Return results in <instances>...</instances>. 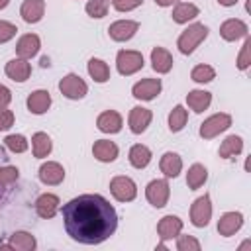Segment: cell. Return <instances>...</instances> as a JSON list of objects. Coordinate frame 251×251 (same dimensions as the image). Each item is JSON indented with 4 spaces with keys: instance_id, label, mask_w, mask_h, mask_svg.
Listing matches in <instances>:
<instances>
[{
    "instance_id": "cell-1",
    "label": "cell",
    "mask_w": 251,
    "mask_h": 251,
    "mask_svg": "<svg viewBox=\"0 0 251 251\" xmlns=\"http://www.w3.org/2000/svg\"><path fill=\"white\" fill-rule=\"evenodd\" d=\"M63 222L71 239L84 245H98L114 235L118 214L100 194H80L63 206Z\"/></svg>"
},
{
    "instance_id": "cell-2",
    "label": "cell",
    "mask_w": 251,
    "mask_h": 251,
    "mask_svg": "<svg viewBox=\"0 0 251 251\" xmlns=\"http://www.w3.org/2000/svg\"><path fill=\"white\" fill-rule=\"evenodd\" d=\"M208 37V27L204 24H192L188 25L180 35H178V41H176V47L182 55H190L204 39Z\"/></svg>"
},
{
    "instance_id": "cell-3",
    "label": "cell",
    "mask_w": 251,
    "mask_h": 251,
    "mask_svg": "<svg viewBox=\"0 0 251 251\" xmlns=\"http://www.w3.org/2000/svg\"><path fill=\"white\" fill-rule=\"evenodd\" d=\"M116 67L118 73L124 76H129L137 71L143 69V55L139 51H131V49H122L116 57Z\"/></svg>"
},
{
    "instance_id": "cell-4",
    "label": "cell",
    "mask_w": 251,
    "mask_h": 251,
    "mask_svg": "<svg viewBox=\"0 0 251 251\" xmlns=\"http://www.w3.org/2000/svg\"><path fill=\"white\" fill-rule=\"evenodd\" d=\"M110 192L118 202H131L137 196V186L129 176L118 175L110 180Z\"/></svg>"
},
{
    "instance_id": "cell-5",
    "label": "cell",
    "mask_w": 251,
    "mask_h": 251,
    "mask_svg": "<svg viewBox=\"0 0 251 251\" xmlns=\"http://www.w3.org/2000/svg\"><path fill=\"white\" fill-rule=\"evenodd\" d=\"M59 90H61L63 96H67V98H71V100H80V98L86 96L88 86H86V82H84L78 75L69 73L67 76H63V78L59 80Z\"/></svg>"
},
{
    "instance_id": "cell-6",
    "label": "cell",
    "mask_w": 251,
    "mask_h": 251,
    "mask_svg": "<svg viewBox=\"0 0 251 251\" xmlns=\"http://www.w3.org/2000/svg\"><path fill=\"white\" fill-rule=\"evenodd\" d=\"M229 126H231V116L229 114H214V116L206 118L200 124V137L212 139V137L220 135L222 131H226Z\"/></svg>"
},
{
    "instance_id": "cell-7",
    "label": "cell",
    "mask_w": 251,
    "mask_h": 251,
    "mask_svg": "<svg viewBox=\"0 0 251 251\" xmlns=\"http://www.w3.org/2000/svg\"><path fill=\"white\" fill-rule=\"evenodd\" d=\"M169 194H171V188H169V180L167 178H155L147 184L145 188V196H147V202L155 208H163L167 206L169 202Z\"/></svg>"
},
{
    "instance_id": "cell-8",
    "label": "cell",
    "mask_w": 251,
    "mask_h": 251,
    "mask_svg": "<svg viewBox=\"0 0 251 251\" xmlns=\"http://www.w3.org/2000/svg\"><path fill=\"white\" fill-rule=\"evenodd\" d=\"M210 218H212V204H210V196L204 194L196 198L194 204L190 206V222L196 227H206Z\"/></svg>"
},
{
    "instance_id": "cell-9",
    "label": "cell",
    "mask_w": 251,
    "mask_h": 251,
    "mask_svg": "<svg viewBox=\"0 0 251 251\" xmlns=\"http://www.w3.org/2000/svg\"><path fill=\"white\" fill-rule=\"evenodd\" d=\"M139 29V24L133 20H118L108 27V33L114 41H127L135 35V31Z\"/></svg>"
},
{
    "instance_id": "cell-10",
    "label": "cell",
    "mask_w": 251,
    "mask_h": 251,
    "mask_svg": "<svg viewBox=\"0 0 251 251\" xmlns=\"http://www.w3.org/2000/svg\"><path fill=\"white\" fill-rule=\"evenodd\" d=\"M180 229H182V220L178 216H173V214L161 218L159 224H157V233L161 237V243H165L167 239L176 237L180 233Z\"/></svg>"
},
{
    "instance_id": "cell-11",
    "label": "cell",
    "mask_w": 251,
    "mask_h": 251,
    "mask_svg": "<svg viewBox=\"0 0 251 251\" xmlns=\"http://www.w3.org/2000/svg\"><path fill=\"white\" fill-rule=\"evenodd\" d=\"M161 92V80L159 78H143L133 84L131 94L137 100H153Z\"/></svg>"
},
{
    "instance_id": "cell-12",
    "label": "cell",
    "mask_w": 251,
    "mask_h": 251,
    "mask_svg": "<svg viewBox=\"0 0 251 251\" xmlns=\"http://www.w3.org/2000/svg\"><path fill=\"white\" fill-rule=\"evenodd\" d=\"M65 178V169L55 163V161H47L39 167V180L43 184H49V186H55V184H61Z\"/></svg>"
},
{
    "instance_id": "cell-13",
    "label": "cell",
    "mask_w": 251,
    "mask_h": 251,
    "mask_svg": "<svg viewBox=\"0 0 251 251\" xmlns=\"http://www.w3.org/2000/svg\"><path fill=\"white\" fill-rule=\"evenodd\" d=\"M151 118H153L151 110H147V108H143V106H135V108H131L129 118H127L129 129H131L133 133H143V131L147 129V126L151 124Z\"/></svg>"
},
{
    "instance_id": "cell-14",
    "label": "cell",
    "mask_w": 251,
    "mask_h": 251,
    "mask_svg": "<svg viewBox=\"0 0 251 251\" xmlns=\"http://www.w3.org/2000/svg\"><path fill=\"white\" fill-rule=\"evenodd\" d=\"M247 24L241 22V20H226L222 25H220V35L226 39V41H235L239 37H247Z\"/></svg>"
},
{
    "instance_id": "cell-15",
    "label": "cell",
    "mask_w": 251,
    "mask_h": 251,
    "mask_svg": "<svg viewBox=\"0 0 251 251\" xmlns=\"http://www.w3.org/2000/svg\"><path fill=\"white\" fill-rule=\"evenodd\" d=\"M39 47H41L39 37H37L35 33H25V35H22V37L18 39V43H16V53H18L20 59H31L33 55H37Z\"/></svg>"
},
{
    "instance_id": "cell-16",
    "label": "cell",
    "mask_w": 251,
    "mask_h": 251,
    "mask_svg": "<svg viewBox=\"0 0 251 251\" xmlns=\"http://www.w3.org/2000/svg\"><path fill=\"white\" fill-rule=\"evenodd\" d=\"M4 71H6V75H8L12 80L24 82V80H27L29 75H31V65L27 63V59H20V57H18V59L8 61L6 67H4Z\"/></svg>"
},
{
    "instance_id": "cell-17",
    "label": "cell",
    "mask_w": 251,
    "mask_h": 251,
    "mask_svg": "<svg viewBox=\"0 0 251 251\" xmlns=\"http://www.w3.org/2000/svg\"><path fill=\"white\" fill-rule=\"evenodd\" d=\"M59 204H61V202H59V196L45 192V194H41V196L35 200V212H37L39 218L49 220V218H53V216L57 214Z\"/></svg>"
},
{
    "instance_id": "cell-18",
    "label": "cell",
    "mask_w": 251,
    "mask_h": 251,
    "mask_svg": "<svg viewBox=\"0 0 251 251\" xmlns=\"http://www.w3.org/2000/svg\"><path fill=\"white\" fill-rule=\"evenodd\" d=\"M96 126H98V129L104 131V133H118V131L122 129L124 122H122V116H120L116 110H106V112H102V114L98 116Z\"/></svg>"
},
{
    "instance_id": "cell-19",
    "label": "cell",
    "mask_w": 251,
    "mask_h": 251,
    "mask_svg": "<svg viewBox=\"0 0 251 251\" xmlns=\"http://www.w3.org/2000/svg\"><path fill=\"white\" fill-rule=\"evenodd\" d=\"M20 14L24 18V22L27 24H37L43 14H45V0H24Z\"/></svg>"
},
{
    "instance_id": "cell-20",
    "label": "cell",
    "mask_w": 251,
    "mask_h": 251,
    "mask_svg": "<svg viewBox=\"0 0 251 251\" xmlns=\"http://www.w3.org/2000/svg\"><path fill=\"white\" fill-rule=\"evenodd\" d=\"M241 226H243V216H241L239 212H226V214L220 218V222H218V231H220V235L229 237V235H233Z\"/></svg>"
},
{
    "instance_id": "cell-21",
    "label": "cell",
    "mask_w": 251,
    "mask_h": 251,
    "mask_svg": "<svg viewBox=\"0 0 251 251\" xmlns=\"http://www.w3.org/2000/svg\"><path fill=\"white\" fill-rule=\"evenodd\" d=\"M92 153H94V157H96L98 161H102V163H112V161L118 157V145H116L114 141H110V139H98V141H94V145H92Z\"/></svg>"
},
{
    "instance_id": "cell-22",
    "label": "cell",
    "mask_w": 251,
    "mask_h": 251,
    "mask_svg": "<svg viewBox=\"0 0 251 251\" xmlns=\"http://www.w3.org/2000/svg\"><path fill=\"white\" fill-rule=\"evenodd\" d=\"M151 67L159 75L169 73L173 69V57H171V53L167 49H163V47H155L151 51Z\"/></svg>"
},
{
    "instance_id": "cell-23",
    "label": "cell",
    "mask_w": 251,
    "mask_h": 251,
    "mask_svg": "<svg viewBox=\"0 0 251 251\" xmlns=\"http://www.w3.org/2000/svg\"><path fill=\"white\" fill-rule=\"evenodd\" d=\"M51 106V94L47 90H35L27 96V110L31 114H45Z\"/></svg>"
},
{
    "instance_id": "cell-24",
    "label": "cell",
    "mask_w": 251,
    "mask_h": 251,
    "mask_svg": "<svg viewBox=\"0 0 251 251\" xmlns=\"http://www.w3.org/2000/svg\"><path fill=\"white\" fill-rule=\"evenodd\" d=\"M159 167H161V173H163L167 178H175V176H178V173H180V169H182V159H180L176 153L167 151V153L161 157Z\"/></svg>"
},
{
    "instance_id": "cell-25",
    "label": "cell",
    "mask_w": 251,
    "mask_h": 251,
    "mask_svg": "<svg viewBox=\"0 0 251 251\" xmlns=\"http://www.w3.org/2000/svg\"><path fill=\"white\" fill-rule=\"evenodd\" d=\"M186 102H188V108H190L192 112L202 114V112L210 106L212 94L206 92V90H190V92L186 94Z\"/></svg>"
},
{
    "instance_id": "cell-26",
    "label": "cell",
    "mask_w": 251,
    "mask_h": 251,
    "mask_svg": "<svg viewBox=\"0 0 251 251\" xmlns=\"http://www.w3.org/2000/svg\"><path fill=\"white\" fill-rule=\"evenodd\" d=\"M37 245L35 237L27 231H16L10 235V241H8V249H18V251H33Z\"/></svg>"
},
{
    "instance_id": "cell-27",
    "label": "cell",
    "mask_w": 251,
    "mask_h": 251,
    "mask_svg": "<svg viewBox=\"0 0 251 251\" xmlns=\"http://www.w3.org/2000/svg\"><path fill=\"white\" fill-rule=\"evenodd\" d=\"M51 147H53V143H51V137H49L47 133H43V131L33 133V137H31V149H33V157H37V159L47 157V155L51 153Z\"/></svg>"
},
{
    "instance_id": "cell-28",
    "label": "cell",
    "mask_w": 251,
    "mask_h": 251,
    "mask_svg": "<svg viewBox=\"0 0 251 251\" xmlns=\"http://www.w3.org/2000/svg\"><path fill=\"white\" fill-rule=\"evenodd\" d=\"M149 161H151V149L147 145L137 143V145H133L129 149V163L135 169H145L149 165Z\"/></svg>"
},
{
    "instance_id": "cell-29",
    "label": "cell",
    "mask_w": 251,
    "mask_h": 251,
    "mask_svg": "<svg viewBox=\"0 0 251 251\" xmlns=\"http://www.w3.org/2000/svg\"><path fill=\"white\" fill-rule=\"evenodd\" d=\"M206 180H208V171H206V167L200 165V163H194V165L188 169V173H186V184H188V188H190V190H196V188H200Z\"/></svg>"
},
{
    "instance_id": "cell-30",
    "label": "cell",
    "mask_w": 251,
    "mask_h": 251,
    "mask_svg": "<svg viewBox=\"0 0 251 251\" xmlns=\"http://www.w3.org/2000/svg\"><path fill=\"white\" fill-rule=\"evenodd\" d=\"M198 12L200 10L194 4H190V2H176V6L173 8V20L176 24H186L188 20L196 18Z\"/></svg>"
},
{
    "instance_id": "cell-31",
    "label": "cell",
    "mask_w": 251,
    "mask_h": 251,
    "mask_svg": "<svg viewBox=\"0 0 251 251\" xmlns=\"http://www.w3.org/2000/svg\"><path fill=\"white\" fill-rule=\"evenodd\" d=\"M243 151V139L239 135H229L222 141L220 145V157L222 159H229V157H235Z\"/></svg>"
},
{
    "instance_id": "cell-32",
    "label": "cell",
    "mask_w": 251,
    "mask_h": 251,
    "mask_svg": "<svg viewBox=\"0 0 251 251\" xmlns=\"http://www.w3.org/2000/svg\"><path fill=\"white\" fill-rule=\"evenodd\" d=\"M88 75L96 82H106L110 78V67L102 59H90L88 61Z\"/></svg>"
},
{
    "instance_id": "cell-33",
    "label": "cell",
    "mask_w": 251,
    "mask_h": 251,
    "mask_svg": "<svg viewBox=\"0 0 251 251\" xmlns=\"http://www.w3.org/2000/svg\"><path fill=\"white\" fill-rule=\"evenodd\" d=\"M186 120H188V112L178 104L171 110L169 114V129L171 131H180L184 126H186Z\"/></svg>"
},
{
    "instance_id": "cell-34",
    "label": "cell",
    "mask_w": 251,
    "mask_h": 251,
    "mask_svg": "<svg viewBox=\"0 0 251 251\" xmlns=\"http://www.w3.org/2000/svg\"><path fill=\"white\" fill-rule=\"evenodd\" d=\"M190 78H192L194 82L204 84V82H210V80L216 78V71H214V67H210V65H196V67L192 69V73H190Z\"/></svg>"
},
{
    "instance_id": "cell-35",
    "label": "cell",
    "mask_w": 251,
    "mask_h": 251,
    "mask_svg": "<svg viewBox=\"0 0 251 251\" xmlns=\"http://www.w3.org/2000/svg\"><path fill=\"white\" fill-rule=\"evenodd\" d=\"M110 0H88L86 2V14L90 18H104L108 14Z\"/></svg>"
},
{
    "instance_id": "cell-36",
    "label": "cell",
    "mask_w": 251,
    "mask_h": 251,
    "mask_svg": "<svg viewBox=\"0 0 251 251\" xmlns=\"http://www.w3.org/2000/svg\"><path fill=\"white\" fill-rule=\"evenodd\" d=\"M4 143H6V147H8L12 153H24V151L27 149V141H25V137L20 135V133L8 135V137L4 139Z\"/></svg>"
},
{
    "instance_id": "cell-37",
    "label": "cell",
    "mask_w": 251,
    "mask_h": 251,
    "mask_svg": "<svg viewBox=\"0 0 251 251\" xmlns=\"http://www.w3.org/2000/svg\"><path fill=\"white\" fill-rule=\"evenodd\" d=\"M176 249L178 251H200V241L192 235H176Z\"/></svg>"
},
{
    "instance_id": "cell-38",
    "label": "cell",
    "mask_w": 251,
    "mask_h": 251,
    "mask_svg": "<svg viewBox=\"0 0 251 251\" xmlns=\"http://www.w3.org/2000/svg\"><path fill=\"white\" fill-rule=\"evenodd\" d=\"M249 63H251V39L245 37V43H243V47L239 51V57H237V69L245 71L249 67Z\"/></svg>"
},
{
    "instance_id": "cell-39",
    "label": "cell",
    "mask_w": 251,
    "mask_h": 251,
    "mask_svg": "<svg viewBox=\"0 0 251 251\" xmlns=\"http://www.w3.org/2000/svg\"><path fill=\"white\" fill-rule=\"evenodd\" d=\"M18 27L12 24V22H6V20H0V43H6L10 41L14 35H16Z\"/></svg>"
},
{
    "instance_id": "cell-40",
    "label": "cell",
    "mask_w": 251,
    "mask_h": 251,
    "mask_svg": "<svg viewBox=\"0 0 251 251\" xmlns=\"http://www.w3.org/2000/svg\"><path fill=\"white\" fill-rule=\"evenodd\" d=\"M141 4H143V0H112V6L118 12H129V10H133Z\"/></svg>"
},
{
    "instance_id": "cell-41",
    "label": "cell",
    "mask_w": 251,
    "mask_h": 251,
    "mask_svg": "<svg viewBox=\"0 0 251 251\" xmlns=\"http://www.w3.org/2000/svg\"><path fill=\"white\" fill-rule=\"evenodd\" d=\"M14 126V112L12 110H6V108H0V131H6Z\"/></svg>"
},
{
    "instance_id": "cell-42",
    "label": "cell",
    "mask_w": 251,
    "mask_h": 251,
    "mask_svg": "<svg viewBox=\"0 0 251 251\" xmlns=\"http://www.w3.org/2000/svg\"><path fill=\"white\" fill-rule=\"evenodd\" d=\"M10 100H12L10 88H6L4 84H0V108H6V106L10 104Z\"/></svg>"
},
{
    "instance_id": "cell-43",
    "label": "cell",
    "mask_w": 251,
    "mask_h": 251,
    "mask_svg": "<svg viewBox=\"0 0 251 251\" xmlns=\"http://www.w3.org/2000/svg\"><path fill=\"white\" fill-rule=\"evenodd\" d=\"M176 2H182V0H155V4L157 6H173V4H176Z\"/></svg>"
},
{
    "instance_id": "cell-44",
    "label": "cell",
    "mask_w": 251,
    "mask_h": 251,
    "mask_svg": "<svg viewBox=\"0 0 251 251\" xmlns=\"http://www.w3.org/2000/svg\"><path fill=\"white\" fill-rule=\"evenodd\" d=\"M2 163H8V155H6V151H4V147L0 145V165Z\"/></svg>"
},
{
    "instance_id": "cell-45",
    "label": "cell",
    "mask_w": 251,
    "mask_h": 251,
    "mask_svg": "<svg viewBox=\"0 0 251 251\" xmlns=\"http://www.w3.org/2000/svg\"><path fill=\"white\" fill-rule=\"evenodd\" d=\"M218 2H220L222 6H233V4L237 2V0H218Z\"/></svg>"
},
{
    "instance_id": "cell-46",
    "label": "cell",
    "mask_w": 251,
    "mask_h": 251,
    "mask_svg": "<svg viewBox=\"0 0 251 251\" xmlns=\"http://www.w3.org/2000/svg\"><path fill=\"white\" fill-rule=\"evenodd\" d=\"M8 4H10V0H0V10H2V8H6Z\"/></svg>"
}]
</instances>
